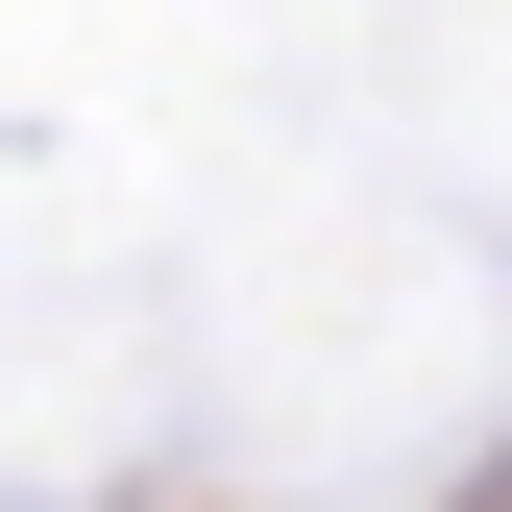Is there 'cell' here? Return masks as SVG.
Masks as SVG:
<instances>
[{
	"mask_svg": "<svg viewBox=\"0 0 512 512\" xmlns=\"http://www.w3.org/2000/svg\"><path fill=\"white\" fill-rule=\"evenodd\" d=\"M464 512H512V464H488V488H464Z\"/></svg>",
	"mask_w": 512,
	"mask_h": 512,
	"instance_id": "obj_1",
	"label": "cell"
}]
</instances>
